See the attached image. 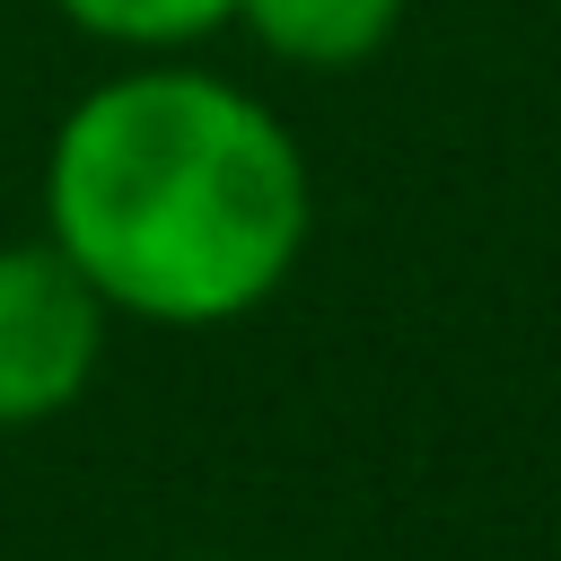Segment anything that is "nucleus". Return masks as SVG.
<instances>
[{"instance_id": "nucleus-1", "label": "nucleus", "mask_w": 561, "mask_h": 561, "mask_svg": "<svg viewBox=\"0 0 561 561\" xmlns=\"http://www.w3.org/2000/svg\"><path fill=\"white\" fill-rule=\"evenodd\" d=\"M316 184L272 105L149 61L88 88L44 158V237L140 324H237L307 254Z\"/></svg>"}, {"instance_id": "nucleus-2", "label": "nucleus", "mask_w": 561, "mask_h": 561, "mask_svg": "<svg viewBox=\"0 0 561 561\" xmlns=\"http://www.w3.org/2000/svg\"><path fill=\"white\" fill-rule=\"evenodd\" d=\"M105 298L53 237L0 245V430H35L96 386Z\"/></svg>"}, {"instance_id": "nucleus-3", "label": "nucleus", "mask_w": 561, "mask_h": 561, "mask_svg": "<svg viewBox=\"0 0 561 561\" xmlns=\"http://www.w3.org/2000/svg\"><path fill=\"white\" fill-rule=\"evenodd\" d=\"M403 0H237L228 26H245L272 61L298 70H351L368 53H386Z\"/></svg>"}, {"instance_id": "nucleus-4", "label": "nucleus", "mask_w": 561, "mask_h": 561, "mask_svg": "<svg viewBox=\"0 0 561 561\" xmlns=\"http://www.w3.org/2000/svg\"><path fill=\"white\" fill-rule=\"evenodd\" d=\"M53 9H61L79 35H96V44H123V53H184V44L219 35L237 0H53Z\"/></svg>"}]
</instances>
